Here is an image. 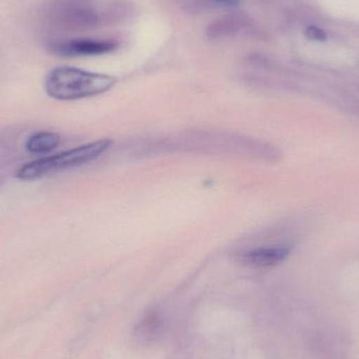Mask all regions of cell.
I'll return each mask as SVG.
<instances>
[{
	"instance_id": "8",
	"label": "cell",
	"mask_w": 359,
	"mask_h": 359,
	"mask_svg": "<svg viewBox=\"0 0 359 359\" xmlns=\"http://www.w3.org/2000/svg\"><path fill=\"white\" fill-rule=\"evenodd\" d=\"M307 35L309 36L310 38H312V39H326V34H325L322 29H318V27H309L307 31Z\"/></svg>"
},
{
	"instance_id": "4",
	"label": "cell",
	"mask_w": 359,
	"mask_h": 359,
	"mask_svg": "<svg viewBox=\"0 0 359 359\" xmlns=\"http://www.w3.org/2000/svg\"><path fill=\"white\" fill-rule=\"evenodd\" d=\"M56 16L72 27H94L100 22L96 8L83 0H61L56 6Z\"/></svg>"
},
{
	"instance_id": "2",
	"label": "cell",
	"mask_w": 359,
	"mask_h": 359,
	"mask_svg": "<svg viewBox=\"0 0 359 359\" xmlns=\"http://www.w3.org/2000/svg\"><path fill=\"white\" fill-rule=\"evenodd\" d=\"M113 144L109 139H101L57 155L34 160L21 166L15 177L20 181H33L48 174L69 170L98 159Z\"/></svg>"
},
{
	"instance_id": "3",
	"label": "cell",
	"mask_w": 359,
	"mask_h": 359,
	"mask_svg": "<svg viewBox=\"0 0 359 359\" xmlns=\"http://www.w3.org/2000/svg\"><path fill=\"white\" fill-rule=\"evenodd\" d=\"M118 48L119 44L115 40L76 38L53 42L50 50L57 56L84 57L109 54L115 52Z\"/></svg>"
},
{
	"instance_id": "7",
	"label": "cell",
	"mask_w": 359,
	"mask_h": 359,
	"mask_svg": "<svg viewBox=\"0 0 359 359\" xmlns=\"http://www.w3.org/2000/svg\"><path fill=\"white\" fill-rule=\"evenodd\" d=\"M243 23L236 18L221 19L217 22L212 23L207 29V34L211 38L224 37L229 36L236 32L240 31Z\"/></svg>"
},
{
	"instance_id": "9",
	"label": "cell",
	"mask_w": 359,
	"mask_h": 359,
	"mask_svg": "<svg viewBox=\"0 0 359 359\" xmlns=\"http://www.w3.org/2000/svg\"><path fill=\"white\" fill-rule=\"evenodd\" d=\"M219 6H227V8H236L240 4V0H212Z\"/></svg>"
},
{
	"instance_id": "5",
	"label": "cell",
	"mask_w": 359,
	"mask_h": 359,
	"mask_svg": "<svg viewBox=\"0 0 359 359\" xmlns=\"http://www.w3.org/2000/svg\"><path fill=\"white\" fill-rule=\"evenodd\" d=\"M290 253L291 247L288 245L264 246L244 251L240 259L245 265L255 268H267L282 263Z\"/></svg>"
},
{
	"instance_id": "1",
	"label": "cell",
	"mask_w": 359,
	"mask_h": 359,
	"mask_svg": "<svg viewBox=\"0 0 359 359\" xmlns=\"http://www.w3.org/2000/svg\"><path fill=\"white\" fill-rule=\"evenodd\" d=\"M117 79L104 74L92 73L72 67H59L48 74L44 82L46 94L59 101H73L107 93Z\"/></svg>"
},
{
	"instance_id": "6",
	"label": "cell",
	"mask_w": 359,
	"mask_h": 359,
	"mask_svg": "<svg viewBox=\"0 0 359 359\" xmlns=\"http://www.w3.org/2000/svg\"><path fill=\"white\" fill-rule=\"evenodd\" d=\"M60 143L59 135L52 132H39L32 135L27 142L25 149L34 155H46L52 153Z\"/></svg>"
}]
</instances>
